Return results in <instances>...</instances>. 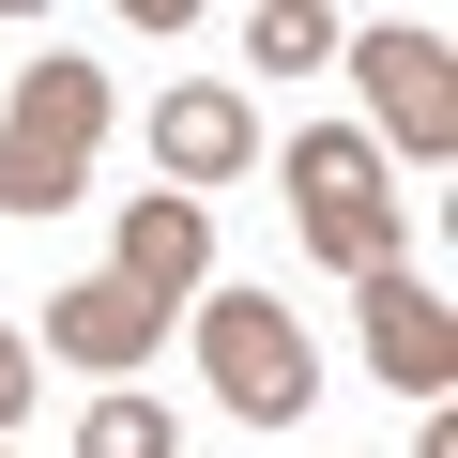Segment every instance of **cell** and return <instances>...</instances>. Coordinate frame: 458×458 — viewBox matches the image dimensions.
Here are the masks:
<instances>
[{"label": "cell", "mask_w": 458, "mask_h": 458, "mask_svg": "<svg viewBox=\"0 0 458 458\" xmlns=\"http://www.w3.org/2000/svg\"><path fill=\"white\" fill-rule=\"evenodd\" d=\"M245 62H260V77H306V62H336V16H306V0H260V16H245Z\"/></svg>", "instance_id": "obj_10"}, {"label": "cell", "mask_w": 458, "mask_h": 458, "mask_svg": "<svg viewBox=\"0 0 458 458\" xmlns=\"http://www.w3.org/2000/svg\"><path fill=\"white\" fill-rule=\"evenodd\" d=\"M199 352H214V397L245 412V428H291V412L321 397V352H306V321H291L276 291H214V306H199Z\"/></svg>", "instance_id": "obj_3"}, {"label": "cell", "mask_w": 458, "mask_h": 458, "mask_svg": "<svg viewBox=\"0 0 458 458\" xmlns=\"http://www.w3.org/2000/svg\"><path fill=\"white\" fill-rule=\"evenodd\" d=\"M92 153H107V77L77 62V47H47L31 77H16V107H0V214H77V183H92Z\"/></svg>", "instance_id": "obj_1"}, {"label": "cell", "mask_w": 458, "mask_h": 458, "mask_svg": "<svg viewBox=\"0 0 458 458\" xmlns=\"http://www.w3.org/2000/svg\"><path fill=\"white\" fill-rule=\"evenodd\" d=\"M412 458H458V412H428V443H412Z\"/></svg>", "instance_id": "obj_12"}, {"label": "cell", "mask_w": 458, "mask_h": 458, "mask_svg": "<svg viewBox=\"0 0 458 458\" xmlns=\"http://www.w3.org/2000/svg\"><path fill=\"white\" fill-rule=\"evenodd\" d=\"M352 77H367L382 138H397L412 168L458 153V47H443V16H382V31H352ZM382 138H367V153H382Z\"/></svg>", "instance_id": "obj_4"}, {"label": "cell", "mask_w": 458, "mask_h": 458, "mask_svg": "<svg viewBox=\"0 0 458 458\" xmlns=\"http://www.w3.org/2000/svg\"><path fill=\"white\" fill-rule=\"evenodd\" d=\"M168 443H183V428H168V397H138V382H107V397L77 412V443H62V458H168Z\"/></svg>", "instance_id": "obj_9"}, {"label": "cell", "mask_w": 458, "mask_h": 458, "mask_svg": "<svg viewBox=\"0 0 458 458\" xmlns=\"http://www.w3.org/2000/svg\"><path fill=\"white\" fill-rule=\"evenodd\" d=\"M352 321H367V367H382L397 397H428V412H443V382H458V306L397 260V276H367V306H352Z\"/></svg>", "instance_id": "obj_6"}, {"label": "cell", "mask_w": 458, "mask_h": 458, "mask_svg": "<svg viewBox=\"0 0 458 458\" xmlns=\"http://www.w3.org/2000/svg\"><path fill=\"white\" fill-rule=\"evenodd\" d=\"M260 153V123H245V92H229V77H183V92H153V168L199 199V183H229V168H245Z\"/></svg>", "instance_id": "obj_7"}, {"label": "cell", "mask_w": 458, "mask_h": 458, "mask_svg": "<svg viewBox=\"0 0 458 458\" xmlns=\"http://www.w3.org/2000/svg\"><path fill=\"white\" fill-rule=\"evenodd\" d=\"M291 214H306V245L367 291V276H397V199H382V153L352 138V123H306L291 138Z\"/></svg>", "instance_id": "obj_2"}, {"label": "cell", "mask_w": 458, "mask_h": 458, "mask_svg": "<svg viewBox=\"0 0 458 458\" xmlns=\"http://www.w3.org/2000/svg\"><path fill=\"white\" fill-rule=\"evenodd\" d=\"M0 458H16V443H0Z\"/></svg>", "instance_id": "obj_13"}, {"label": "cell", "mask_w": 458, "mask_h": 458, "mask_svg": "<svg viewBox=\"0 0 458 458\" xmlns=\"http://www.w3.org/2000/svg\"><path fill=\"white\" fill-rule=\"evenodd\" d=\"M31 367H47V352H31L16 321H0V428H31Z\"/></svg>", "instance_id": "obj_11"}, {"label": "cell", "mask_w": 458, "mask_h": 458, "mask_svg": "<svg viewBox=\"0 0 458 458\" xmlns=\"http://www.w3.org/2000/svg\"><path fill=\"white\" fill-rule=\"evenodd\" d=\"M199 260H214V214H199V199H123V260H107L123 291H153V306L183 321V291H199Z\"/></svg>", "instance_id": "obj_8"}, {"label": "cell", "mask_w": 458, "mask_h": 458, "mask_svg": "<svg viewBox=\"0 0 458 458\" xmlns=\"http://www.w3.org/2000/svg\"><path fill=\"white\" fill-rule=\"evenodd\" d=\"M153 336H168V306H153V291H123V276L47 291V321H31V352H47V367H92V382H138V367H153Z\"/></svg>", "instance_id": "obj_5"}]
</instances>
